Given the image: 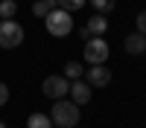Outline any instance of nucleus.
Returning a JSON list of instances; mask_svg holds the SVG:
<instances>
[{"instance_id":"f257e3e1","label":"nucleus","mask_w":146,"mask_h":128,"mask_svg":"<svg viewBox=\"0 0 146 128\" xmlns=\"http://www.w3.org/2000/svg\"><path fill=\"white\" fill-rule=\"evenodd\" d=\"M79 105L73 102V99H56L53 102V111H50V119L53 125L58 128H73V125H79Z\"/></svg>"},{"instance_id":"f03ea898","label":"nucleus","mask_w":146,"mask_h":128,"mask_svg":"<svg viewBox=\"0 0 146 128\" xmlns=\"http://www.w3.org/2000/svg\"><path fill=\"white\" fill-rule=\"evenodd\" d=\"M73 12H67V9H53L50 15H47L44 20H47V32L53 35V38H64V35H70V29H73Z\"/></svg>"},{"instance_id":"7ed1b4c3","label":"nucleus","mask_w":146,"mask_h":128,"mask_svg":"<svg viewBox=\"0 0 146 128\" xmlns=\"http://www.w3.org/2000/svg\"><path fill=\"white\" fill-rule=\"evenodd\" d=\"M21 44H23V26L15 18L0 20V47L3 50H18Z\"/></svg>"},{"instance_id":"20e7f679","label":"nucleus","mask_w":146,"mask_h":128,"mask_svg":"<svg viewBox=\"0 0 146 128\" xmlns=\"http://www.w3.org/2000/svg\"><path fill=\"white\" fill-rule=\"evenodd\" d=\"M108 44L100 38V35H91L88 41H85V50H82V55H85V61L88 64H105L108 61Z\"/></svg>"},{"instance_id":"39448f33","label":"nucleus","mask_w":146,"mask_h":128,"mask_svg":"<svg viewBox=\"0 0 146 128\" xmlns=\"http://www.w3.org/2000/svg\"><path fill=\"white\" fill-rule=\"evenodd\" d=\"M41 90H44L47 99H64L70 93V79L67 76H47L44 85H41Z\"/></svg>"},{"instance_id":"423d86ee","label":"nucleus","mask_w":146,"mask_h":128,"mask_svg":"<svg viewBox=\"0 0 146 128\" xmlns=\"http://www.w3.org/2000/svg\"><path fill=\"white\" fill-rule=\"evenodd\" d=\"M85 81H88L91 87H108L111 85V70L105 64H91L85 70Z\"/></svg>"},{"instance_id":"0eeeda50","label":"nucleus","mask_w":146,"mask_h":128,"mask_svg":"<svg viewBox=\"0 0 146 128\" xmlns=\"http://www.w3.org/2000/svg\"><path fill=\"white\" fill-rule=\"evenodd\" d=\"M91 90H94V87L88 85V81H79V79L70 81V99L76 102V105H88V102H91Z\"/></svg>"},{"instance_id":"6e6552de","label":"nucleus","mask_w":146,"mask_h":128,"mask_svg":"<svg viewBox=\"0 0 146 128\" xmlns=\"http://www.w3.org/2000/svg\"><path fill=\"white\" fill-rule=\"evenodd\" d=\"M126 53H129V55L146 53V35H143V32H131L129 38H126Z\"/></svg>"},{"instance_id":"1a4fd4ad","label":"nucleus","mask_w":146,"mask_h":128,"mask_svg":"<svg viewBox=\"0 0 146 128\" xmlns=\"http://www.w3.org/2000/svg\"><path fill=\"white\" fill-rule=\"evenodd\" d=\"M85 26H88L91 35H100V38H102V35L108 32V20H105V15H100V12H96L94 18H88V23H85Z\"/></svg>"},{"instance_id":"9d476101","label":"nucleus","mask_w":146,"mask_h":128,"mask_svg":"<svg viewBox=\"0 0 146 128\" xmlns=\"http://www.w3.org/2000/svg\"><path fill=\"white\" fill-rule=\"evenodd\" d=\"M56 6H58V0H35L32 15H35V18H47V15H50Z\"/></svg>"},{"instance_id":"9b49d317","label":"nucleus","mask_w":146,"mask_h":128,"mask_svg":"<svg viewBox=\"0 0 146 128\" xmlns=\"http://www.w3.org/2000/svg\"><path fill=\"white\" fill-rule=\"evenodd\" d=\"M27 128H53V119H50L47 114H29Z\"/></svg>"},{"instance_id":"f8f14e48","label":"nucleus","mask_w":146,"mask_h":128,"mask_svg":"<svg viewBox=\"0 0 146 128\" xmlns=\"http://www.w3.org/2000/svg\"><path fill=\"white\" fill-rule=\"evenodd\" d=\"M88 3L94 6V12H100V15H108V12H114V9H117L114 0H88Z\"/></svg>"},{"instance_id":"ddd939ff","label":"nucleus","mask_w":146,"mask_h":128,"mask_svg":"<svg viewBox=\"0 0 146 128\" xmlns=\"http://www.w3.org/2000/svg\"><path fill=\"white\" fill-rule=\"evenodd\" d=\"M64 76H70V81H76V79L85 76V70H82L79 61H67V64H64Z\"/></svg>"},{"instance_id":"4468645a","label":"nucleus","mask_w":146,"mask_h":128,"mask_svg":"<svg viewBox=\"0 0 146 128\" xmlns=\"http://www.w3.org/2000/svg\"><path fill=\"white\" fill-rule=\"evenodd\" d=\"M15 12H18V3H15V0H0V20L15 18Z\"/></svg>"},{"instance_id":"2eb2a0df","label":"nucleus","mask_w":146,"mask_h":128,"mask_svg":"<svg viewBox=\"0 0 146 128\" xmlns=\"http://www.w3.org/2000/svg\"><path fill=\"white\" fill-rule=\"evenodd\" d=\"M82 6H88V0H58V9H67V12H79Z\"/></svg>"},{"instance_id":"dca6fc26","label":"nucleus","mask_w":146,"mask_h":128,"mask_svg":"<svg viewBox=\"0 0 146 128\" xmlns=\"http://www.w3.org/2000/svg\"><path fill=\"white\" fill-rule=\"evenodd\" d=\"M6 102H9V87L3 85V81H0V108H3Z\"/></svg>"},{"instance_id":"f3484780","label":"nucleus","mask_w":146,"mask_h":128,"mask_svg":"<svg viewBox=\"0 0 146 128\" xmlns=\"http://www.w3.org/2000/svg\"><path fill=\"white\" fill-rule=\"evenodd\" d=\"M137 32L146 35V12H140V15H137Z\"/></svg>"},{"instance_id":"a211bd4d","label":"nucleus","mask_w":146,"mask_h":128,"mask_svg":"<svg viewBox=\"0 0 146 128\" xmlns=\"http://www.w3.org/2000/svg\"><path fill=\"white\" fill-rule=\"evenodd\" d=\"M0 128H6V125H3V122H0Z\"/></svg>"},{"instance_id":"6ab92c4d","label":"nucleus","mask_w":146,"mask_h":128,"mask_svg":"<svg viewBox=\"0 0 146 128\" xmlns=\"http://www.w3.org/2000/svg\"><path fill=\"white\" fill-rule=\"evenodd\" d=\"M56 128H58V125H56Z\"/></svg>"}]
</instances>
